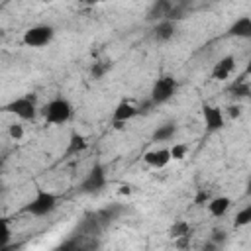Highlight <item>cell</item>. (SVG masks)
Instances as JSON below:
<instances>
[{
    "instance_id": "obj_1",
    "label": "cell",
    "mask_w": 251,
    "mask_h": 251,
    "mask_svg": "<svg viewBox=\"0 0 251 251\" xmlns=\"http://www.w3.org/2000/svg\"><path fill=\"white\" fill-rule=\"evenodd\" d=\"M57 206H59V198L55 192L45 190V188H37L33 198L24 206V212L37 216V218H43V216L53 214L57 210Z\"/></svg>"
},
{
    "instance_id": "obj_2",
    "label": "cell",
    "mask_w": 251,
    "mask_h": 251,
    "mask_svg": "<svg viewBox=\"0 0 251 251\" xmlns=\"http://www.w3.org/2000/svg\"><path fill=\"white\" fill-rule=\"evenodd\" d=\"M41 114H43V118H45L47 124H51V126H63V124H67L73 118V104H71V100H67L63 96H57V98L49 100L41 108Z\"/></svg>"
},
{
    "instance_id": "obj_3",
    "label": "cell",
    "mask_w": 251,
    "mask_h": 251,
    "mask_svg": "<svg viewBox=\"0 0 251 251\" xmlns=\"http://www.w3.org/2000/svg\"><path fill=\"white\" fill-rule=\"evenodd\" d=\"M176 92H178V80L171 75H163V76L155 78V82L151 84L149 100L155 106H161V104H167L169 100H173Z\"/></svg>"
},
{
    "instance_id": "obj_4",
    "label": "cell",
    "mask_w": 251,
    "mask_h": 251,
    "mask_svg": "<svg viewBox=\"0 0 251 251\" xmlns=\"http://www.w3.org/2000/svg\"><path fill=\"white\" fill-rule=\"evenodd\" d=\"M53 37H55V27L53 25H49V24H37V25H31V27H27L24 31L22 41L27 47L39 49V47L49 45L53 41Z\"/></svg>"
},
{
    "instance_id": "obj_5",
    "label": "cell",
    "mask_w": 251,
    "mask_h": 251,
    "mask_svg": "<svg viewBox=\"0 0 251 251\" xmlns=\"http://www.w3.org/2000/svg\"><path fill=\"white\" fill-rule=\"evenodd\" d=\"M4 112L14 114L16 118L24 120V122H31L37 116V104L33 96H18L14 100H10L8 104H4Z\"/></svg>"
},
{
    "instance_id": "obj_6",
    "label": "cell",
    "mask_w": 251,
    "mask_h": 251,
    "mask_svg": "<svg viewBox=\"0 0 251 251\" xmlns=\"http://www.w3.org/2000/svg\"><path fill=\"white\" fill-rule=\"evenodd\" d=\"M104 186H106V169H104V165L96 163L84 175V178H82V182L78 186V192H82V194H98Z\"/></svg>"
},
{
    "instance_id": "obj_7",
    "label": "cell",
    "mask_w": 251,
    "mask_h": 251,
    "mask_svg": "<svg viewBox=\"0 0 251 251\" xmlns=\"http://www.w3.org/2000/svg\"><path fill=\"white\" fill-rule=\"evenodd\" d=\"M202 120H204L208 133H214V131H220L226 127V114H224V110H220L214 104L202 106Z\"/></svg>"
},
{
    "instance_id": "obj_8",
    "label": "cell",
    "mask_w": 251,
    "mask_h": 251,
    "mask_svg": "<svg viewBox=\"0 0 251 251\" xmlns=\"http://www.w3.org/2000/svg\"><path fill=\"white\" fill-rule=\"evenodd\" d=\"M176 33V22L175 20H159L151 27V39L157 43H167Z\"/></svg>"
},
{
    "instance_id": "obj_9",
    "label": "cell",
    "mask_w": 251,
    "mask_h": 251,
    "mask_svg": "<svg viewBox=\"0 0 251 251\" xmlns=\"http://www.w3.org/2000/svg\"><path fill=\"white\" fill-rule=\"evenodd\" d=\"M139 114H141L139 106H135V104L129 102V100H122V102H118V106H116L114 112H112V122H114V124H126V122L133 120V118L139 116Z\"/></svg>"
},
{
    "instance_id": "obj_10",
    "label": "cell",
    "mask_w": 251,
    "mask_h": 251,
    "mask_svg": "<svg viewBox=\"0 0 251 251\" xmlns=\"http://www.w3.org/2000/svg\"><path fill=\"white\" fill-rule=\"evenodd\" d=\"M171 161H173V157H171V149L169 147H155V149H149L143 155V163L153 167V169H163Z\"/></svg>"
},
{
    "instance_id": "obj_11",
    "label": "cell",
    "mask_w": 251,
    "mask_h": 251,
    "mask_svg": "<svg viewBox=\"0 0 251 251\" xmlns=\"http://www.w3.org/2000/svg\"><path fill=\"white\" fill-rule=\"evenodd\" d=\"M226 35L235 39H251V16H239L237 20H233Z\"/></svg>"
},
{
    "instance_id": "obj_12",
    "label": "cell",
    "mask_w": 251,
    "mask_h": 251,
    "mask_svg": "<svg viewBox=\"0 0 251 251\" xmlns=\"http://www.w3.org/2000/svg\"><path fill=\"white\" fill-rule=\"evenodd\" d=\"M233 71H235V57L233 55H226V57H222V59H218L214 63L212 78L214 80H227Z\"/></svg>"
},
{
    "instance_id": "obj_13",
    "label": "cell",
    "mask_w": 251,
    "mask_h": 251,
    "mask_svg": "<svg viewBox=\"0 0 251 251\" xmlns=\"http://www.w3.org/2000/svg\"><path fill=\"white\" fill-rule=\"evenodd\" d=\"M206 206H208V212H210L214 218H224V216L229 212V208H231V198H229V196H224V194L212 196Z\"/></svg>"
},
{
    "instance_id": "obj_14",
    "label": "cell",
    "mask_w": 251,
    "mask_h": 251,
    "mask_svg": "<svg viewBox=\"0 0 251 251\" xmlns=\"http://www.w3.org/2000/svg\"><path fill=\"white\" fill-rule=\"evenodd\" d=\"M171 10H173V2L171 0H155L153 4H151V8H149V12H147V20H155V22H159V20H167L169 18V14H171Z\"/></svg>"
},
{
    "instance_id": "obj_15",
    "label": "cell",
    "mask_w": 251,
    "mask_h": 251,
    "mask_svg": "<svg viewBox=\"0 0 251 251\" xmlns=\"http://www.w3.org/2000/svg\"><path fill=\"white\" fill-rule=\"evenodd\" d=\"M176 122H165V124H161L155 131H153V135H151V141H155V143H165V141H173V137L176 135Z\"/></svg>"
},
{
    "instance_id": "obj_16",
    "label": "cell",
    "mask_w": 251,
    "mask_h": 251,
    "mask_svg": "<svg viewBox=\"0 0 251 251\" xmlns=\"http://www.w3.org/2000/svg\"><path fill=\"white\" fill-rule=\"evenodd\" d=\"M86 147H88V141H86V137H84L82 133H78V131H73V133L69 135V141H67V149H65V155H78V153L86 151Z\"/></svg>"
},
{
    "instance_id": "obj_17",
    "label": "cell",
    "mask_w": 251,
    "mask_h": 251,
    "mask_svg": "<svg viewBox=\"0 0 251 251\" xmlns=\"http://www.w3.org/2000/svg\"><path fill=\"white\" fill-rule=\"evenodd\" d=\"M122 212H124V208H122L120 204H112V206H108V208L98 210V212H96V216H98L100 224H102V226H106V224H110V222L118 220Z\"/></svg>"
},
{
    "instance_id": "obj_18",
    "label": "cell",
    "mask_w": 251,
    "mask_h": 251,
    "mask_svg": "<svg viewBox=\"0 0 251 251\" xmlns=\"http://www.w3.org/2000/svg\"><path fill=\"white\" fill-rule=\"evenodd\" d=\"M229 96L231 98H235V100H239V98H247V96H251V86H249V82L247 80H243V78H239V80H235L231 86H229Z\"/></svg>"
},
{
    "instance_id": "obj_19",
    "label": "cell",
    "mask_w": 251,
    "mask_h": 251,
    "mask_svg": "<svg viewBox=\"0 0 251 251\" xmlns=\"http://www.w3.org/2000/svg\"><path fill=\"white\" fill-rule=\"evenodd\" d=\"M169 233H171V237H188L190 233H192V227L184 222V220H176L173 226H171V229H169Z\"/></svg>"
},
{
    "instance_id": "obj_20",
    "label": "cell",
    "mask_w": 251,
    "mask_h": 251,
    "mask_svg": "<svg viewBox=\"0 0 251 251\" xmlns=\"http://www.w3.org/2000/svg\"><path fill=\"white\" fill-rule=\"evenodd\" d=\"M249 224H251V204L243 206V208L235 214V218H233V226H235V227H245V226H249Z\"/></svg>"
},
{
    "instance_id": "obj_21",
    "label": "cell",
    "mask_w": 251,
    "mask_h": 251,
    "mask_svg": "<svg viewBox=\"0 0 251 251\" xmlns=\"http://www.w3.org/2000/svg\"><path fill=\"white\" fill-rule=\"evenodd\" d=\"M169 149H171L173 161H182L186 157V153H188V145L186 143H173V147H169Z\"/></svg>"
},
{
    "instance_id": "obj_22",
    "label": "cell",
    "mask_w": 251,
    "mask_h": 251,
    "mask_svg": "<svg viewBox=\"0 0 251 251\" xmlns=\"http://www.w3.org/2000/svg\"><path fill=\"white\" fill-rule=\"evenodd\" d=\"M110 67H112V65H110V63H106V61H104V63H102V61H100V63H94V65H92V69H90V75H92L94 78H102V76L110 71Z\"/></svg>"
},
{
    "instance_id": "obj_23",
    "label": "cell",
    "mask_w": 251,
    "mask_h": 251,
    "mask_svg": "<svg viewBox=\"0 0 251 251\" xmlns=\"http://www.w3.org/2000/svg\"><path fill=\"white\" fill-rule=\"evenodd\" d=\"M24 126L22 124H18V122H14V124H10L8 126V135L12 137V139H16V141H20L22 137H24Z\"/></svg>"
},
{
    "instance_id": "obj_24",
    "label": "cell",
    "mask_w": 251,
    "mask_h": 251,
    "mask_svg": "<svg viewBox=\"0 0 251 251\" xmlns=\"http://www.w3.org/2000/svg\"><path fill=\"white\" fill-rule=\"evenodd\" d=\"M208 200H210V196H208V192L200 188V190H198V194H196V198H194V204H204V202L208 204Z\"/></svg>"
},
{
    "instance_id": "obj_25",
    "label": "cell",
    "mask_w": 251,
    "mask_h": 251,
    "mask_svg": "<svg viewBox=\"0 0 251 251\" xmlns=\"http://www.w3.org/2000/svg\"><path fill=\"white\" fill-rule=\"evenodd\" d=\"M226 237H227V235H226V231H224V229H214V231H212V239H214L216 243L226 241Z\"/></svg>"
},
{
    "instance_id": "obj_26",
    "label": "cell",
    "mask_w": 251,
    "mask_h": 251,
    "mask_svg": "<svg viewBox=\"0 0 251 251\" xmlns=\"http://www.w3.org/2000/svg\"><path fill=\"white\" fill-rule=\"evenodd\" d=\"M227 114H229V116H231V118H237V116H239V114H241V108H239V106H237V104H235V106H233V104H231V106H227Z\"/></svg>"
},
{
    "instance_id": "obj_27",
    "label": "cell",
    "mask_w": 251,
    "mask_h": 251,
    "mask_svg": "<svg viewBox=\"0 0 251 251\" xmlns=\"http://www.w3.org/2000/svg\"><path fill=\"white\" fill-rule=\"evenodd\" d=\"M245 196H249L251 198V176L247 178V182H245Z\"/></svg>"
},
{
    "instance_id": "obj_28",
    "label": "cell",
    "mask_w": 251,
    "mask_h": 251,
    "mask_svg": "<svg viewBox=\"0 0 251 251\" xmlns=\"http://www.w3.org/2000/svg\"><path fill=\"white\" fill-rule=\"evenodd\" d=\"M120 192H122V194H129L131 190H129V186H127V184H124V186L120 188Z\"/></svg>"
},
{
    "instance_id": "obj_29",
    "label": "cell",
    "mask_w": 251,
    "mask_h": 251,
    "mask_svg": "<svg viewBox=\"0 0 251 251\" xmlns=\"http://www.w3.org/2000/svg\"><path fill=\"white\" fill-rule=\"evenodd\" d=\"M245 75H251V57H249V61L245 65Z\"/></svg>"
},
{
    "instance_id": "obj_30",
    "label": "cell",
    "mask_w": 251,
    "mask_h": 251,
    "mask_svg": "<svg viewBox=\"0 0 251 251\" xmlns=\"http://www.w3.org/2000/svg\"><path fill=\"white\" fill-rule=\"evenodd\" d=\"M76 2H80V4H96L100 0H76Z\"/></svg>"
}]
</instances>
